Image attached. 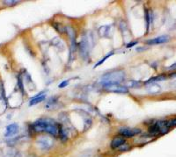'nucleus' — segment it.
<instances>
[{
  "mask_svg": "<svg viewBox=\"0 0 176 157\" xmlns=\"http://www.w3.org/2000/svg\"><path fill=\"white\" fill-rule=\"evenodd\" d=\"M33 128L35 132H45L54 137L59 136L60 126L49 118H40L36 120L33 124Z\"/></svg>",
  "mask_w": 176,
  "mask_h": 157,
  "instance_id": "nucleus-1",
  "label": "nucleus"
},
{
  "mask_svg": "<svg viewBox=\"0 0 176 157\" xmlns=\"http://www.w3.org/2000/svg\"><path fill=\"white\" fill-rule=\"evenodd\" d=\"M125 80V72L123 70H114L103 75L101 82L103 85L108 84H120Z\"/></svg>",
  "mask_w": 176,
  "mask_h": 157,
  "instance_id": "nucleus-2",
  "label": "nucleus"
},
{
  "mask_svg": "<svg viewBox=\"0 0 176 157\" xmlns=\"http://www.w3.org/2000/svg\"><path fill=\"white\" fill-rule=\"evenodd\" d=\"M92 45H93V42H92V34L91 33H85L82 36L79 42L80 55L85 61H87V59L89 58V54L92 48Z\"/></svg>",
  "mask_w": 176,
  "mask_h": 157,
  "instance_id": "nucleus-3",
  "label": "nucleus"
},
{
  "mask_svg": "<svg viewBox=\"0 0 176 157\" xmlns=\"http://www.w3.org/2000/svg\"><path fill=\"white\" fill-rule=\"evenodd\" d=\"M104 90L109 91V92H114V93H120V94H126L129 92V89L121 84H108V85H103Z\"/></svg>",
  "mask_w": 176,
  "mask_h": 157,
  "instance_id": "nucleus-4",
  "label": "nucleus"
},
{
  "mask_svg": "<svg viewBox=\"0 0 176 157\" xmlns=\"http://www.w3.org/2000/svg\"><path fill=\"white\" fill-rule=\"evenodd\" d=\"M37 145L41 150L47 151V150H49L53 147L54 142L51 138H49L48 136H41L37 140Z\"/></svg>",
  "mask_w": 176,
  "mask_h": 157,
  "instance_id": "nucleus-5",
  "label": "nucleus"
},
{
  "mask_svg": "<svg viewBox=\"0 0 176 157\" xmlns=\"http://www.w3.org/2000/svg\"><path fill=\"white\" fill-rule=\"evenodd\" d=\"M141 133V130L138 128H129V127H123L119 130V134L122 137L125 138H131L135 135L139 134Z\"/></svg>",
  "mask_w": 176,
  "mask_h": 157,
  "instance_id": "nucleus-6",
  "label": "nucleus"
},
{
  "mask_svg": "<svg viewBox=\"0 0 176 157\" xmlns=\"http://www.w3.org/2000/svg\"><path fill=\"white\" fill-rule=\"evenodd\" d=\"M170 39V37L168 35H161L159 37H156L154 39H151L146 41L147 45H158V44H163L167 42Z\"/></svg>",
  "mask_w": 176,
  "mask_h": 157,
  "instance_id": "nucleus-7",
  "label": "nucleus"
},
{
  "mask_svg": "<svg viewBox=\"0 0 176 157\" xmlns=\"http://www.w3.org/2000/svg\"><path fill=\"white\" fill-rule=\"evenodd\" d=\"M18 131H19V126H18V124H11V125H9V126L6 127L5 136H6V137H11V136L16 134L18 133Z\"/></svg>",
  "mask_w": 176,
  "mask_h": 157,
  "instance_id": "nucleus-8",
  "label": "nucleus"
},
{
  "mask_svg": "<svg viewBox=\"0 0 176 157\" xmlns=\"http://www.w3.org/2000/svg\"><path fill=\"white\" fill-rule=\"evenodd\" d=\"M46 95H44V91H41L40 93H38L36 96H34L32 97V99L30 100L29 103V105L32 106V105H35L37 104H39L41 102H42L45 99Z\"/></svg>",
  "mask_w": 176,
  "mask_h": 157,
  "instance_id": "nucleus-9",
  "label": "nucleus"
},
{
  "mask_svg": "<svg viewBox=\"0 0 176 157\" xmlns=\"http://www.w3.org/2000/svg\"><path fill=\"white\" fill-rule=\"evenodd\" d=\"M123 144H125V139L123 137H116L114 138L112 141H111V144L110 146L112 148L116 149V148H119L120 147H122Z\"/></svg>",
  "mask_w": 176,
  "mask_h": 157,
  "instance_id": "nucleus-10",
  "label": "nucleus"
},
{
  "mask_svg": "<svg viewBox=\"0 0 176 157\" xmlns=\"http://www.w3.org/2000/svg\"><path fill=\"white\" fill-rule=\"evenodd\" d=\"M146 90H147L148 93H150V94H152V95H154V94H158L159 92H160L161 87H160L158 84L153 83V84H147Z\"/></svg>",
  "mask_w": 176,
  "mask_h": 157,
  "instance_id": "nucleus-11",
  "label": "nucleus"
},
{
  "mask_svg": "<svg viewBox=\"0 0 176 157\" xmlns=\"http://www.w3.org/2000/svg\"><path fill=\"white\" fill-rule=\"evenodd\" d=\"M51 43L52 45L56 47L59 50H63L65 48V44H64L63 40L60 39V38H58V37H56V38L52 39Z\"/></svg>",
  "mask_w": 176,
  "mask_h": 157,
  "instance_id": "nucleus-12",
  "label": "nucleus"
},
{
  "mask_svg": "<svg viewBox=\"0 0 176 157\" xmlns=\"http://www.w3.org/2000/svg\"><path fill=\"white\" fill-rule=\"evenodd\" d=\"M111 26H103L99 28V34L101 37H108L109 33L111 32Z\"/></svg>",
  "mask_w": 176,
  "mask_h": 157,
  "instance_id": "nucleus-13",
  "label": "nucleus"
},
{
  "mask_svg": "<svg viewBox=\"0 0 176 157\" xmlns=\"http://www.w3.org/2000/svg\"><path fill=\"white\" fill-rule=\"evenodd\" d=\"M166 78V76L164 75H160L158 76H155V77H152V78L148 79L146 82H144V84H153V83H157V82H160V81H164Z\"/></svg>",
  "mask_w": 176,
  "mask_h": 157,
  "instance_id": "nucleus-14",
  "label": "nucleus"
},
{
  "mask_svg": "<svg viewBox=\"0 0 176 157\" xmlns=\"http://www.w3.org/2000/svg\"><path fill=\"white\" fill-rule=\"evenodd\" d=\"M142 85V83L140 81H135V80H132V81H130L126 84V87L129 89V88H134V89H136V88H140V86Z\"/></svg>",
  "mask_w": 176,
  "mask_h": 157,
  "instance_id": "nucleus-15",
  "label": "nucleus"
},
{
  "mask_svg": "<svg viewBox=\"0 0 176 157\" xmlns=\"http://www.w3.org/2000/svg\"><path fill=\"white\" fill-rule=\"evenodd\" d=\"M57 97H51V98H49L48 102H47V104L45 105V107L47 109H49V110H50L52 107L54 106V105L55 104H57Z\"/></svg>",
  "mask_w": 176,
  "mask_h": 157,
  "instance_id": "nucleus-16",
  "label": "nucleus"
},
{
  "mask_svg": "<svg viewBox=\"0 0 176 157\" xmlns=\"http://www.w3.org/2000/svg\"><path fill=\"white\" fill-rule=\"evenodd\" d=\"M113 55H114V51H111V52H110L109 54H108V55H107V56H105L104 58H102V59H101V61H99V62H97L96 64L94 65V68H97V67H98V66H100V65H101L102 63H104V62H106V61H107V59H108L109 57H111V56H113Z\"/></svg>",
  "mask_w": 176,
  "mask_h": 157,
  "instance_id": "nucleus-17",
  "label": "nucleus"
},
{
  "mask_svg": "<svg viewBox=\"0 0 176 157\" xmlns=\"http://www.w3.org/2000/svg\"><path fill=\"white\" fill-rule=\"evenodd\" d=\"M54 27H55V29L57 30L58 33H60V34H62V33H64L65 32V28H63L60 25V24H57V23H53V25H52Z\"/></svg>",
  "mask_w": 176,
  "mask_h": 157,
  "instance_id": "nucleus-18",
  "label": "nucleus"
},
{
  "mask_svg": "<svg viewBox=\"0 0 176 157\" xmlns=\"http://www.w3.org/2000/svg\"><path fill=\"white\" fill-rule=\"evenodd\" d=\"M167 123V126L171 128V127H174L176 126V118H172L170 120H166Z\"/></svg>",
  "mask_w": 176,
  "mask_h": 157,
  "instance_id": "nucleus-19",
  "label": "nucleus"
},
{
  "mask_svg": "<svg viewBox=\"0 0 176 157\" xmlns=\"http://www.w3.org/2000/svg\"><path fill=\"white\" fill-rule=\"evenodd\" d=\"M18 3H19V1H13V0H11V1H3V4L7 6H15V5H17Z\"/></svg>",
  "mask_w": 176,
  "mask_h": 157,
  "instance_id": "nucleus-20",
  "label": "nucleus"
},
{
  "mask_svg": "<svg viewBox=\"0 0 176 157\" xmlns=\"http://www.w3.org/2000/svg\"><path fill=\"white\" fill-rule=\"evenodd\" d=\"M69 83H70V81H69V80H64V81H62V83H60V84H59V85H58V88H60V89L64 88V87H66V86L68 85Z\"/></svg>",
  "mask_w": 176,
  "mask_h": 157,
  "instance_id": "nucleus-21",
  "label": "nucleus"
},
{
  "mask_svg": "<svg viewBox=\"0 0 176 157\" xmlns=\"http://www.w3.org/2000/svg\"><path fill=\"white\" fill-rule=\"evenodd\" d=\"M145 19H146V26H147V31L149 30V26H150V19H151V16L149 14V11H145Z\"/></svg>",
  "mask_w": 176,
  "mask_h": 157,
  "instance_id": "nucleus-22",
  "label": "nucleus"
},
{
  "mask_svg": "<svg viewBox=\"0 0 176 157\" xmlns=\"http://www.w3.org/2000/svg\"><path fill=\"white\" fill-rule=\"evenodd\" d=\"M119 149H120V151H122V152L127 151V150H129V149H130V147L128 146V145L125 143V144H123L122 147H120Z\"/></svg>",
  "mask_w": 176,
  "mask_h": 157,
  "instance_id": "nucleus-23",
  "label": "nucleus"
},
{
  "mask_svg": "<svg viewBox=\"0 0 176 157\" xmlns=\"http://www.w3.org/2000/svg\"><path fill=\"white\" fill-rule=\"evenodd\" d=\"M136 44H137V41H131V42L128 43V44L126 45V48H132V47L136 46Z\"/></svg>",
  "mask_w": 176,
  "mask_h": 157,
  "instance_id": "nucleus-24",
  "label": "nucleus"
},
{
  "mask_svg": "<svg viewBox=\"0 0 176 157\" xmlns=\"http://www.w3.org/2000/svg\"><path fill=\"white\" fill-rule=\"evenodd\" d=\"M167 70H175L176 69V62L174 64H173V65H171L170 67H168L166 68Z\"/></svg>",
  "mask_w": 176,
  "mask_h": 157,
  "instance_id": "nucleus-25",
  "label": "nucleus"
},
{
  "mask_svg": "<svg viewBox=\"0 0 176 157\" xmlns=\"http://www.w3.org/2000/svg\"><path fill=\"white\" fill-rule=\"evenodd\" d=\"M175 76H176V73H173L170 75V77H175Z\"/></svg>",
  "mask_w": 176,
  "mask_h": 157,
  "instance_id": "nucleus-26",
  "label": "nucleus"
}]
</instances>
